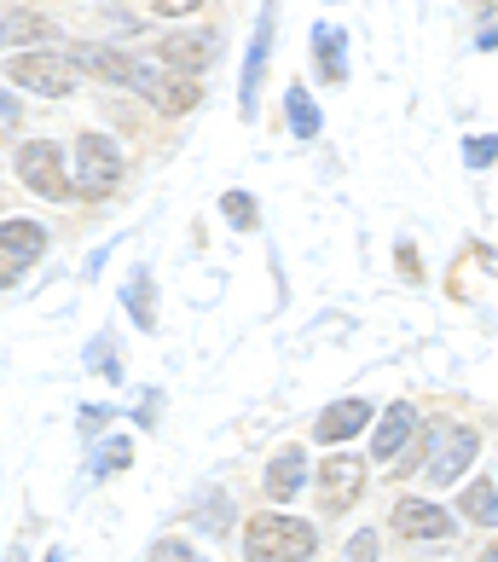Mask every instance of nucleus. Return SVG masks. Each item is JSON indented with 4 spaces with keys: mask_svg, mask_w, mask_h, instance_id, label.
<instances>
[{
    "mask_svg": "<svg viewBox=\"0 0 498 562\" xmlns=\"http://www.w3.org/2000/svg\"><path fill=\"white\" fill-rule=\"evenodd\" d=\"M314 528L296 516H249L244 528V557L249 562H307L314 557Z\"/></svg>",
    "mask_w": 498,
    "mask_h": 562,
    "instance_id": "nucleus-1",
    "label": "nucleus"
},
{
    "mask_svg": "<svg viewBox=\"0 0 498 562\" xmlns=\"http://www.w3.org/2000/svg\"><path fill=\"white\" fill-rule=\"evenodd\" d=\"M475 447H482V441H475L469 424H441V429H434V441H429V452H423V470H418V475H429L434 487L459 482V475L469 470Z\"/></svg>",
    "mask_w": 498,
    "mask_h": 562,
    "instance_id": "nucleus-2",
    "label": "nucleus"
},
{
    "mask_svg": "<svg viewBox=\"0 0 498 562\" xmlns=\"http://www.w3.org/2000/svg\"><path fill=\"white\" fill-rule=\"evenodd\" d=\"M116 180H122V151L105 134H81L76 139V192L105 198V192H116Z\"/></svg>",
    "mask_w": 498,
    "mask_h": 562,
    "instance_id": "nucleus-3",
    "label": "nucleus"
},
{
    "mask_svg": "<svg viewBox=\"0 0 498 562\" xmlns=\"http://www.w3.org/2000/svg\"><path fill=\"white\" fill-rule=\"evenodd\" d=\"M18 180H24L30 192H41V198H53V203H65V198H70L65 157H58V145H47V139L18 145Z\"/></svg>",
    "mask_w": 498,
    "mask_h": 562,
    "instance_id": "nucleus-4",
    "label": "nucleus"
},
{
    "mask_svg": "<svg viewBox=\"0 0 498 562\" xmlns=\"http://www.w3.org/2000/svg\"><path fill=\"white\" fill-rule=\"evenodd\" d=\"M12 81H24L41 99H65L76 88V65L65 53H12Z\"/></svg>",
    "mask_w": 498,
    "mask_h": 562,
    "instance_id": "nucleus-5",
    "label": "nucleus"
},
{
    "mask_svg": "<svg viewBox=\"0 0 498 562\" xmlns=\"http://www.w3.org/2000/svg\"><path fill=\"white\" fill-rule=\"evenodd\" d=\"M41 249H47V233L35 221H7L0 226V279L18 284L41 261Z\"/></svg>",
    "mask_w": 498,
    "mask_h": 562,
    "instance_id": "nucleus-6",
    "label": "nucleus"
},
{
    "mask_svg": "<svg viewBox=\"0 0 498 562\" xmlns=\"http://www.w3.org/2000/svg\"><path fill=\"white\" fill-rule=\"evenodd\" d=\"M134 88H139L145 99H151V105H157L162 116H185V111H192L197 99H203L192 76H174V70H151V65L139 70V81H134Z\"/></svg>",
    "mask_w": 498,
    "mask_h": 562,
    "instance_id": "nucleus-7",
    "label": "nucleus"
},
{
    "mask_svg": "<svg viewBox=\"0 0 498 562\" xmlns=\"http://www.w3.org/2000/svg\"><path fill=\"white\" fill-rule=\"evenodd\" d=\"M70 65H76V70H88V76H99V81H116V88H134L139 70H145L134 53L93 47V41H81V47H70Z\"/></svg>",
    "mask_w": 498,
    "mask_h": 562,
    "instance_id": "nucleus-8",
    "label": "nucleus"
},
{
    "mask_svg": "<svg viewBox=\"0 0 498 562\" xmlns=\"http://www.w3.org/2000/svg\"><path fill=\"white\" fill-rule=\"evenodd\" d=\"M360 493H365V464H360V458L342 452V458H330V464L319 470V505H325L330 516L348 510Z\"/></svg>",
    "mask_w": 498,
    "mask_h": 562,
    "instance_id": "nucleus-9",
    "label": "nucleus"
},
{
    "mask_svg": "<svg viewBox=\"0 0 498 562\" xmlns=\"http://www.w3.org/2000/svg\"><path fill=\"white\" fill-rule=\"evenodd\" d=\"M273 24H279V12H273V0H267V12H261V30L256 41H249V58H244V81H238V99H244V116H256V99H261V76H267V53H273Z\"/></svg>",
    "mask_w": 498,
    "mask_h": 562,
    "instance_id": "nucleus-10",
    "label": "nucleus"
},
{
    "mask_svg": "<svg viewBox=\"0 0 498 562\" xmlns=\"http://www.w3.org/2000/svg\"><path fill=\"white\" fill-rule=\"evenodd\" d=\"M411 441H418V412H411L406 401H394L383 412V424H377V441H371V452L383 458V464H400V458L411 452Z\"/></svg>",
    "mask_w": 498,
    "mask_h": 562,
    "instance_id": "nucleus-11",
    "label": "nucleus"
},
{
    "mask_svg": "<svg viewBox=\"0 0 498 562\" xmlns=\"http://www.w3.org/2000/svg\"><path fill=\"white\" fill-rule=\"evenodd\" d=\"M394 533H406V539H452V516L441 505H429V498H400V505H394Z\"/></svg>",
    "mask_w": 498,
    "mask_h": 562,
    "instance_id": "nucleus-12",
    "label": "nucleus"
},
{
    "mask_svg": "<svg viewBox=\"0 0 498 562\" xmlns=\"http://www.w3.org/2000/svg\"><path fill=\"white\" fill-rule=\"evenodd\" d=\"M365 424H371V406H365V401H337V406H325V412H319L314 435L337 447V441H348V435H360Z\"/></svg>",
    "mask_w": 498,
    "mask_h": 562,
    "instance_id": "nucleus-13",
    "label": "nucleus"
},
{
    "mask_svg": "<svg viewBox=\"0 0 498 562\" xmlns=\"http://www.w3.org/2000/svg\"><path fill=\"white\" fill-rule=\"evenodd\" d=\"M314 47H319V76L325 81H348V35L337 30V24H319L314 30Z\"/></svg>",
    "mask_w": 498,
    "mask_h": 562,
    "instance_id": "nucleus-14",
    "label": "nucleus"
},
{
    "mask_svg": "<svg viewBox=\"0 0 498 562\" xmlns=\"http://www.w3.org/2000/svg\"><path fill=\"white\" fill-rule=\"evenodd\" d=\"M302 475H307V452H302V447H284V452L273 458V470H267V493L290 498V493L302 487Z\"/></svg>",
    "mask_w": 498,
    "mask_h": 562,
    "instance_id": "nucleus-15",
    "label": "nucleus"
},
{
    "mask_svg": "<svg viewBox=\"0 0 498 562\" xmlns=\"http://www.w3.org/2000/svg\"><path fill=\"white\" fill-rule=\"evenodd\" d=\"M162 58V70H174V76H192L210 65V41H197V35H185V41H169V47H157Z\"/></svg>",
    "mask_w": 498,
    "mask_h": 562,
    "instance_id": "nucleus-16",
    "label": "nucleus"
},
{
    "mask_svg": "<svg viewBox=\"0 0 498 562\" xmlns=\"http://www.w3.org/2000/svg\"><path fill=\"white\" fill-rule=\"evenodd\" d=\"M459 510L469 516V522H482V528H498V487L493 482H469L464 498H459Z\"/></svg>",
    "mask_w": 498,
    "mask_h": 562,
    "instance_id": "nucleus-17",
    "label": "nucleus"
},
{
    "mask_svg": "<svg viewBox=\"0 0 498 562\" xmlns=\"http://www.w3.org/2000/svg\"><path fill=\"white\" fill-rule=\"evenodd\" d=\"M290 128H296L302 139L319 134V105H314V93H307V88H290Z\"/></svg>",
    "mask_w": 498,
    "mask_h": 562,
    "instance_id": "nucleus-18",
    "label": "nucleus"
},
{
    "mask_svg": "<svg viewBox=\"0 0 498 562\" xmlns=\"http://www.w3.org/2000/svg\"><path fill=\"white\" fill-rule=\"evenodd\" d=\"M128 314L151 330V273L145 267H134V279H128Z\"/></svg>",
    "mask_w": 498,
    "mask_h": 562,
    "instance_id": "nucleus-19",
    "label": "nucleus"
},
{
    "mask_svg": "<svg viewBox=\"0 0 498 562\" xmlns=\"http://www.w3.org/2000/svg\"><path fill=\"white\" fill-rule=\"evenodd\" d=\"M30 35H47V24L12 7V12H7V47H18V41H30Z\"/></svg>",
    "mask_w": 498,
    "mask_h": 562,
    "instance_id": "nucleus-20",
    "label": "nucleus"
},
{
    "mask_svg": "<svg viewBox=\"0 0 498 562\" xmlns=\"http://www.w3.org/2000/svg\"><path fill=\"white\" fill-rule=\"evenodd\" d=\"M220 210H226V221H233L238 233H249V226H256V203H249L244 192H226V198H220Z\"/></svg>",
    "mask_w": 498,
    "mask_h": 562,
    "instance_id": "nucleus-21",
    "label": "nucleus"
},
{
    "mask_svg": "<svg viewBox=\"0 0 498 562\" xmlns=\"http://www.w3.org/2000/svg\"><path fill=\"white\" fill-rule=\"evenodd\" d=\"M464 162H469V169H487V162H498V139H493V134L464 139Z\"/></svg>",
    "mask_w": 498,
    "mask_h": 562,
    "instance_id": "nucleus-22",
    "label": "nucleus"
},
{
    "mask_svg": "<svg viewBox=\"0 0 498 562\" xmlns=\"http://www.w3.org/2000/svg\"><path fill=\"white\" fill-rule=\"evenodd\" d=\"M134 458V447L128 441H116V447H99V458H93V475H116L122 464Z\"/></svg>",
    "mask_w": 498,
    "mask_h": 562,
    "instance_id": "nucleus-23",
    "label": "nucleus"
},
{
    "mask_svg": "<svg viewBox=\"0 0 498 562\" xmlns=\"http://www.w3.org/2000/svg\"><path fill=\"white\" fill-rule=\"evenodd\" d=\"M151 562H197V557H192V546H180V539H157Z\"/></svg>",
    "mask_w": 498,
    "mask_h": 562,
    "instance_id": "nucleus-24",
    "label": "nucleus"
},
{
    "mask_svg": "<svg viewBox=\"0 0 498 562\" xmlns=\"http://www.w3.org/2000/svg\"><path fill=\"white\" fill-rule=\"evenodd\" d=\"M348 557H354V562H371V557H377V533H354V546H348Z\"/></svg>",
    "mask_w": 498,
    "mask_h": 562,
    "instance_id": "nucleus-25",
    "label": "nucleus"
},
{
    "mask_svg": "<svg viewBox=\"0 0 498 562\" xmlns=\"http://www.w3.org/2000/svg\"><path fill=\"white\" fill-rule=\"evenodd\" d=\"M151 7H157L162 18H185V12H197L203 0H151Z\"/></svg>",
    "mask_w": 498,
    "mask_h": 562,
    "instance_id": "nucleus-26",
    "label": "nucleus"
},
{
    "mask_svg": "<svg viewBox=\"0 0 498 562\" xmlns=\"http://www.w3.org/2000/svg\"><path fill=\"white\" fill-rule=\"evenodd\" d=\"M475 562H498V546H487V551H482V557H475Z\"/></svg>",
    "mask_w": 498,
    "mask_h": 562,
    "instance_id": "nucleus-27",
    "label": "nucleus"
},
{
    "mask_svg": "<svg viewBox=\"0 0 498 562\" xmlns=\"http://www.w3.org/2000/svg\"><path fill=\"white\" fill-rule=\"evenodd\" d=\"M482 47H498V30H487V35H482Z\"/></svg>",
    "mask_w": 498,
    "mask_h": 562,
    "instance_id": "nucleus-28",
    "label": "nucleus"
},
{
    "mask_svg": "<svg viewBox=\"0 0 498 562\" xmlns=\"http://www.w3.org/2000/svg\"><path fill=\"white\" fill-rule=\"evenodd\" d=\"M469 7H475V12H493V0H469Z\"/></svg>",
    "mask_w": 498,
    "mask_h": 562,
    "instance_id": "nucleus-29",
    "label": "nucleus"
},
{
    "mask_svg": "<svg viewBox=\"0 0 498 562\" xmlns=\"http://www.w3.org/2000/svg\"><path fill=\"white\" fill-rule=\"evenodd\" d=\"M47 562H65V557H58V551H53V557H47Z\"/></svg>",
    "mask_w": 498,
    "mask_h": 562,
    "instance_id": "nucleus-30",
    "label": "nucleus"
}]
</instances>
